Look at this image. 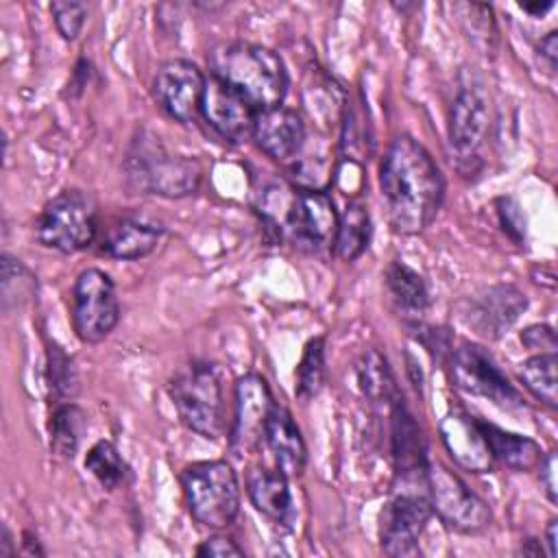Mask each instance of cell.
I'll return each mask as SVG.
<instances>
[{"mask_svg": "<svg viewBox=\"0 0 558 558\" xmlns=\"http://www.w3.org/2000/svg\"><path fill=\"white\" fill-rule=\"evenodd\" d=\"M196 556H211V558H227V556H244V549L231 541L229 536H211L196 547Z\"/></svg>", "mask_w": 558, "mask_h": 558, "instance_id": "cell-36", "label": "cell"}, {"mask_svg": "<svg viewBox=\"0 0 558 558\" xmlns=\"http://www.w3.org/2000/svg\"><path fill=\"white\" fill-rule=\"evenodd\" d=\"M432 517L427 480H397L379 517V543L388 556H416Z\"/></svg>", "mask_w": 558, "mask_h": 558, "instance_id": "cell-7", "label": "cell"}, {"mask_svg": "<svg viewBox=\"0 0 558 558\" xmlns=\"http://www.w3.org/2000/svg\"><path fill=\"white\" fill-rule=\"evenodd\" d=\"M85 469L107 490L118 488L129 473L126 462L120 458V451L109 440H98L89 447V451L85 456Z\"/></svg>", "mask_w": 558, "mask_h": 558, "instance_id": "cell-30", "label": "cell"}, {"mask_svg": "<svg viewBox=\"0 0 558 558\" xmlns=\"http://www.w3.org/2000/svg\"><path fill=\"white\" fill-rule=\"evenodd\" d=\"M272 405V392L259 373H246L235 381V412L229 432V449L235 458H244L264 440Z\"/></svg>", "mask_w": 558, "mask_h": 558, "instance_id": "cell-12", "label": "cell"}, {"mask_svg": "<svg viewBox=\"0 0 558 558\" xmlns=\"http://www.w3.org/2000/svg\"><path fill=\"white\" fill-rule=\"evenodd\" d=\"M35 290L33 275L22 266L20 259L2 255V310L22 305Z\"/></svg>", "mask_w": 558, "mask_h": 558, "instance_id": "cell-31", "label": "cell"}, {"mask_svg": "<svg viewBox=\"0 0 558 558\" xmlns=\"http://www.w3.org/2000/svg\"><path fill=\"white\" fill-rule=\"evenodd\" d=\"M96 231V203L83 190L59 192L44 205L35 220L37 242L65 255L87 248Z\"/></svg>", "mask_w": 558, "mask_h": 558, "instance_id": "cell-6", "label": "cell"}, {"mask_svg": "<svg viewBox=\"0 0 558 558\" xmlns=\"http://www.w3.org/2000/svg\"><path fill=\"white\" fill-rule=\"evenodd\" d=\"M527 543L532 545V538H527ZM521 551H523V554H538L541 549H538V547H521Z\"/></svg>", "mask_w": 558, "mask_h": 558, "instance_id": "cell-43", "label": "cell"}, {"mask_svg": "<svg viewBox=\"0 0 558 558\" xmlns=\"http://www.w3.org/2000/svg\"><path fill=\"white\" fill-rule=\"evenodd\" d=\"M168 395L179 414V421L194 434L216 440L225 427L222 386L216 366L209 362H190L179 368L170 384Z\"/></svg>", "mask_w": 558, "mask_h": 558, "instance_id": "cell-4", "label": "cell"}, {"mask_svg": "<svg viewBox=\"0 0 558 558\" xmlns=\"http://www.w3.org/2000/svg\"><path fill=\"white\" fill-rule=\"evenodd\" d=\"M0 556H2V558H11V556H15V547H13V541H11V532H9V527H7V525L2 527V543H0Z\"/></svg>", "mask_w": 558, "mask_h": 558, "instance_id": "cell-42", "label": "cell"}, {"mask_svg": "<svg viewBox=\"0 0 558 558\" xmlns=\"http://www.w3.org/2000/svg\"><path fill=\"white\" fill-rule=\"evenodd\" d=\"M283 211L272 218L279 233H286L299 248L318 253L333 244L338 211L325 190L301 187L283 201Z\"/></svg>", "mask_w": 558, "mask_h": 558, "instance_id": "cell-8", "label": "cell"}, {"mask_svg": "<svg viewBox=\"0 0 558 558\" xmlns=\"http://www.w3.org/2000/svg\"><path fill=\"white\" fill-rule=\"evenodd\" d=\"M427 490L432 512L449 530H456L460 534H475L490 525L493 514L488 504L447 466H427Z\"/></svg>", "mask_w": 558, "mask_h": 558, "instance_id": "cell-10", "label": "cell"}, {"mask_svg": "<svg viewBox=\"0 0 558 558\" xmlns=\"http://www.w3.org/2000/svg\"><path fill=\"white\" fill-rule=\"evenodd\" d=\"M480 425L484 429V436L490 445L495 460L504 462L506 466H510L514 471H532L541 464L543 451L536 440L514 434V432H506L486 421H480Z\"/></svg>", "mask_w": 558, "mask_h": 558, "instance_id": "cell-23", "label": "cell"}, {"mask_svg": "<svg viewBox=\"0 0 558 558\" xmlns=\"http://www.w3.org/2000/svg\"><path fill=\"white\" fill-rule=\"evenodd\" d=\"M488 131V96L484 85L469 76L460 81L449 109V142L458 157H473Z\"/></svg>", "mask_w": 558, "mask_h": 558, "instance_id": "cell-14", "label": "cell"}, {"mask_svg": "<svg viewBox=\"0 0 558 558\" xmlns=\"http://www.w3.org/2000/svg\"><path fill=\"white\" fill-rule=\"evenodd\" d=\"M438 429L447 453L458 466L471 473L493 471L495 456L477 418L466 412H449L442 416Z\"/></svg>", "mask_w": 558, "mask_h": 558, "instance_id": "cell-17", "label": "cell"}, {"mask_svg": "<svg viewBox=\"0 0 558 558\" xmlns=\"http://www.w3.org/2000/svg\"><path fill=\"white\" fill-rule=\"evenodd\" d=\"M50 449L63 460H72L87 429V414L76 403H61L50 416Z\"/></svg>", "mask_w": 558, "mask_h": 558, "instance_id": "cell-27", "label": "cell"}, {"mask_svg": "<svg viewBox=\"0 0 558 558\" xmlns=\"http://www.w3.org/2000/svg\"><path fill=\"white\" fill-rule=\"evenodd\" d=\"M538 50H541V54L547 59L549 68L554 70V68H556V57H558V33H556V31L547 33V35L541 39Z\"/></svg>", "mask_w": 558, "mask_h": 558, "instance_id": "cell-38", "label": "cell"}, {"mask_svg": "<svg viewBox=\"0 0 558 558\" xmlns=\"http://www.w3.org/2000/svg\"><path fill=\"white\" fill-rule=\"evenodd\" d=\"M497 216H499V222H501L504 231L514 242L521 244L523 238H525V218H523V211H521L519 203L512 196L497 198Z\"/></svg>", "mask_w": 558, "mask_h": 558, "instance_id": "cell-34", "label": "cell"}, {"mask_svg": "<svg viewBox=\"0 0 558 558\" xmlns=\"http://www.w3.org/2000/svg\"><path fill=\"white\" fill-rule=\"evenodd\" d=\"M556 527H558L556 519H551L545 527V545H547V556L549 558H556Z\"/></svg>", "mask_w": 558, "mask_h": 558, "instance_id": "cell-40", "label": "cell"}, {"mask_svg": "<svg viewBox=\"0 0 558 558\" xmlns=\"http://www.w3.org/2000/svg\"><path fill=\"white\" fill-rule=\"evenodd\" d=\"M161 235L163 227L159 222L137 214H126L107 227L100 238V248L113 259H140L157 248Z\"/></svg>", "mask_w": 558, "mask_h": 558, "instance_id": "cell-20", "label": "cell"}, {"mask_svg": "<svg viewBox=\"0 0 558 558\" xmlns=\"http://www.w3.org/2000/svg\"><path fill=\"white\" fill-rule=\"evenodd\" d=\"M379 187L392 231L416 235L436 218L445 181L429 150L410 135L390 142L379 166Z\"/></svg>", "mask_w": 558, "mask_h": 558, "instance_id": "cell-1", "label": "cell"}, {"mask_svg": "<svg viewBox=\"0 0 558 558\" xmlns=\"http://www.w3.org/2000/svg\"><path fill=\"white\" fill-rule=\"evenodd\" d=\"M525 307V294L510 283H501L475 296L469 303V310L464 312V320L482 338L497 340L517 323Z\"/></svg>", "mask_w": 558, "mask_h": 558, "instance_id": "cell-16", "label": "cell"}, {"mask_svg": "<svg viewBox=\"0 0 558 558\" xmlns=\"http://www.w3.org/2000/svg\"><path fill=\"white\" fill-rule=\"evenodd\" d=\"M50 13L54 17V26L59 31V35L68 41L76 39L83 24H85V17H87V4L83 2H63V0H57L50 4Z\"/></svg>", "mask_w": 558, "mask_h": 558, "instance_id": "cell-33", "label": "cell"}, {"mask_svg": "<svg viewBox=\"0 0 558 558\" xmlns=\"http://www.w3.org/2000/svg\"><path fill=\"white\" fill-rule=\"evenodd\" d=\"M294 377V395L301 401H310L320 392L325 384V336H316L305 344Z\"/></svg>", "mask_w": 558, "mask_h": 558, "instance_id": "cell-29", "label": "cell"}, {"mask_svg": "<svg viewBox=\"0 0 558 558\" xmlns=\"http://www.w3.org/2000/svg\"><path fill=\"white\" fill-rule=\"evenodd\" d=\"M551 7H554V2H545V4H541V2H521V9L530 15H536V17L545 15Z\"/></svg>", "mask_w": 558, "mask_h": 558, "instance_id": "cell-41", "label": "cell"}, {"mask_svg": "<svg viewBox=\"0 0 558 558\" xmlns=\"http://www.w3.org/2000/svg\"><path fill=\"white\" fill-rule=\"evenodd\" d=\"M253 140L275 161L296 159L305 144L303 118L283 105L262 109L255 116Z\"/></svg>", "mask_w": 558, "mask_h": 558, "instance_id": "cell-18", "label": "cell"}, {"mask_svg": "<svg viewBox=\"0 0 558 558\" xmlns=\"http://www.w3.org/2000/svg\"><path fill=\"white\" fill-rule=\"evenodd\" d=\"M187 510L209 530L227 527L240 510V484L227 460L192 462L181 473Z\"/></svg>", "mask_w": 558, "mask_h": 558, "instance_id": "cell-5", "label": "cell"}, {"mask_svg": "<svg viewBox=\"0 0 558 558\" xmlns=\"http://www.w3.org/2000/svg\"><path fill=\"white\" fill-rule=\"evenodd\" d=\"M211 76L240 94L255 111L281 105L288 74L281 57L259 44L227 41L211 48Z\"/></svg>", "mask_w": 558, "mask_h": 558, "instance_id": "cell-2", "label": "cell"}, {"mask_svg": "<svg viewBox=\"0 0 558 558\" xmlns=\"http://www.w3.org/2000/svg\"><path fill=\"white\" fill-rule=\"evenodd\" d=\"M264 442L270 449L277 469L286 477H296L303 473L307 462V447L288 408L279 403L272 405L264 429Z\"/></svg>", "mask_w": 558, "mask_h": 558, "instance_id": "cell-21", "label": "cell"}, {"mask_svg": "<svg viewBox=\"0 0 558 558\" xmlns=\"http://www.w3.org/2000/svg\"><path fill=\"white\" fill-rule=\"evenodd\" d=\"M556 353H538L519 364V379L545 405H558L556 392Z\"/></svg>", "mask_w": 558, "mask_h": 558, "instance_id": "cell-28", "label": "cell"}, {"mask_svg": "<svg viewBox=\"0 0 558 558\" xmlns=\"http://www.w3.org/2000/svg\"><path fill=\"white\" fill-rule=\"evenodd\" d=\"M392 460L397 480H427V456L418 423L403 403L401 395L390 403Z\"/></svg>", "mask_w": 558, "mask_h": 558, "instance_id": "cell-19", "label": "cell"}, {"mask_svg": "<svg viewBox=\"0 0 558 558\" xmlns=\"http://www.w3.org/2000/svg\"><path fill=\"white\" fill-rule=\"evenodd\" d=\"M451 379L462 392L488 399L499 408L512 410L523 405L521 392L508 381L493 355L480 344L464 342L453 351Z\"/></svg>", "mask_w": 558, "mask_h": 558, "instance_id": "cell-11", "label": "cell"}, {"mask_svg": "<svg viewBox=\"0 0 558 558\" xmlns=\"http://www.w3.org/2000/svg\"><path fill=\"white\" fill-rule=\"evenodd\" d=\"M521 342L527 349L541 351V353H556V336L549 325H530L521 333Z\"/></svg>", "mask_w": 558, "mask_h": 558, "instance_id": "cell-35", "label": "cell"}, {"mask_svg": "<svg viewBox=\"0 0 558 558\" xmlns=\"http://www.w3.org/2000/svg\"><path fill=\"white\" fill-rule=\"evenodd\" d=\"M207 78L196 63L187 59L166 61L153 78L155 102L174 120L187 124L201 113Z\"/></svg>", "mask_w": 558, "mask_h": 558, "instance_id": "cell-13", "label": "cell"}, {"mask_svg": "<svg viewBox=\"0 0 558 558\" xmlns=\"http://www.w3.org/2000/svg\"><path fill=\"white\" fill-rule=\"evenodd\" d=\"M355 373H357L360 390L371 403H388L390 405L399 397L395 375L388 366V360L377 349H368L362 353V357L357 360Z\"/></svg>", "mask_w": 558, "mask_h": 558, "instance_id": "cell-26", "label": "cell"}, {"mask_svg": "<svg viewBox=\"0 0 558 558\" xmlns=\"http://www.w3.org/2000/svg\"><path fill=\"white\" fill-rule=\"evenodd\" d=\"M386 290L399 310L418 314L429 305V290L425 279L408 264L395 259L384 272Z\"/></svg>", "mask_w": 558, "mask_h": 558, "instance_id": "cell-25", "label": "cell"}, {"mask_svg": "<svg viewBox=\"0 0 558 558\" xmlns=\"http://www.w3.org/2000/svg\"><path fill=\"white\" fill-rule=\"evenodd\" d=\"M72 327L76 336L96 344L105 340L120 318V305L111 277L100 268L78 272L72 288Z\"/></svg>", "mask_w": 558, "mask_h": 558, "instance_id": "cell-9", "label": "cell"}, {"mask_svg": "<svg viewBox=\"0 0 558 558\" xmlns=\"http://www.w3.org/2000/svg\"><path fill=\"white\" fill-rule=\"evenodd\" d=\"M48 381H50V388L68 399V397H74L76 392V368L72 364V357L57 344H52L48 349Z\"/></svg>", "mask_w": 558, "mask_h": 558, "instance_id": "cell-32", "label": "cell"}, {"mask_svg": "<svg viewBox=\"0 0 558 558\" xmlns=\"http://www.w3.org/2000/svg\"><path fill=\"white\" fill-rule=\"evenodd\" d=\"M20 554H24V556H44V549H41L39 541L31 532H24V541H22Z\"/></svg>", "mask_w": 558, "mask_h": 558, "instance_id": "cell-39", "label": "cell"}, {"mask_svg": "<svg viewBox=\"0 0 558 558\" xmlns=\"http://www.w3.org/2000/svg\"><path fill=\"white\" fill-rule=\"evenodd\" d=\"M201 113L207 124L231 144H240L253 137L257 111L240 94L214 76L207 81Z\"/></svg>", "mask_w": 558, "mask_h": 558, "instance_id": "cell-15", "label": "cell"}, {"mask_svg": "<svg viewBox=\"0 0 558 558\" xmlns=\"http://www.w3.org/2000/svg\"><path fill=\"white\" fill-rule=\"evenodd\" d=\"M246 493L255 510H259L270 521H292V495L288 488V477L279 469H251L246 475Z\"/></svg>", "mask_w": 558, "mask_h": 558, "instance_id": "cell-22", "label": "cell"}, {"mask_svg": "<svg viewBox=\"0 0 558 558\" xmlns=\"http://www.w3.org/2000/svg\"><path fill=\"white\" fill-rule=\"evenodd\" d=\"M124 170L133 190L166 198L194 194L203 179V168L196 159L168 153L155 135H142L135 140Z\"/></svg>", "mask_w": 558, "mask_h": 558, "instance_id": "cell-3", "label": "cell"}, {"mask_svg": "<svg viewBox=\"0 0 558 558\" xmlns=\"http://www.w3.org/2000/svg\"><path fill=\"white\" fill-rule=\"evenodd\" d=\"M371 240V216L364 201L355 198L347 203L342 216H338V229L333 238V253L344 259H357Z\"/></svg>", "mask_w": 558, "mask_h": 558, "instance_id": "cell-24", "label": "cell"}, {"mask_svg": "<svg viewBox=\"0 0 558 558\" xmlns=\"http://www.w3.org/2000/svg\"><path fill=\"white\" fill-rule=\"evenodd\" d=\"M538 466H541V484L545 486L549 501L556 504V499H558V495H556V453H547Z\"/></svg>", "mask_w": 558, "mask_h": 558, "instance_id": "cell-37", "label": "cell"}]
</instances>
